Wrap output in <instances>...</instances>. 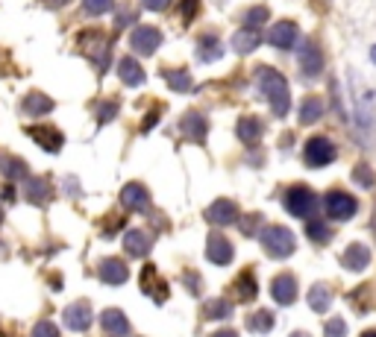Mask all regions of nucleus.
<instances>
[{"mask_svg":"<svg viewBox=\"0 0 376 337\" xmlns=\"http://www.w3.org/2000/svg\"><path fill=\"white\" fill-rule=\"evenodd\" d=\"M256 279H253V273H241V279L235 282V296L241 299V302H250V299H256Z\"/></svg>","mask_w":376,"mask_h":337,"instance_id":"obj_29","label":"nucleus"},{"mask_svg":"<svg viewBox=\"0 0 376 337\" xmlns=\"http://www.w3.org/2000/svg\"><path fill=\"white\" fill-rule=\"evenodd\" d=\"M24 194L32 206H41V202L51 197V188H47V182H41V179H30V182H24Z\"/></svg>","mask_w":376,"mask_h":337,"instance_id":"obj_24","label":"nucleus"},{"mask_svg":"<svg viewBox=\"0 0 376 337\" xmlns=\"http://www.w3.org/2000/svg\"><path fill=\"white\" fill-rule=\"evenodd\" d=\"M347 334V323L344 319H330V323H326V331H323V337H344Z\"/></svg>","mask_w":376,"mask_h":337,"instance_id":"obj_37","label":"nucleus"},{"mask_svg":"<svg viewBox=\"0 0 376 337\" xmlns=\"http://www.w3.org/2000/svg\"><path fill=\"white\" fill-rule=\"evenodd\" d=\"M259 88L261 94L268 97V103L273 109L276 117H285L288 114V106H291V94H288V82L280 71H273V67H259Z\"/></svg>","mask_w":376,"mask_h":337,"instance_id":"obj_1","label":"nucleus"},{"mask_svg":"<svg viewBox=\"0 0 376 337\" xmlns=\"http://www.w3.org/2000/svg\"><path fill=\"white\" fill-rule=\"evenodd\" d=\"M150 246H153V241H150V234H147V232H141V229H129L127 232L124 249L129 252V256H147Z\"/></svg>","mask_w":376,"mask_h":337,"instance_id":"obj_17","label":"nucleus"},{"mask_svg":"<svg viewBox=\"0 0 376 337\" xmlns=\"http://www.w3.org/2000/svg\"><path fill=\"white\" fill-rule=\"evenodd\" d=\"M121 202H124L127 209H133V211H147V209H150V197H147V191L141 188L138 182L124 185V191H121Z\"/></svg>","mask_w":376,"mask_h":337,"instance_id":"obj_14","label":"nucleus"},{"mask_svg":"<svg viewBox=\"0 0 376 337\" xmlns=\"http://www.w3.org/2000/svg\"><path fill=\"white\" fill-rule=\"evenodd\" d=\"M141 4H144L147 9H153V12H162V9H168L171 0H141Z\"/></svg>","mask_w":376,"mask_h":337,"instance_id":"obj_40","label":"nucleus"},{"mask_svg":"<svg viewBox=\"0 0 376 337\" xmlns=\"http://www.w3.org/2000/svg\"><path fill=\"white\" fill-rule=\"evenodd\" d=\"M320 114H323L320 100L318 97H306L303 106H300V124H315V121H320Z\"/></svg>","mask_w":376,"mask_h":337,"instance_id":"obj_26","label":"nucleus"},{"mask_svg":"<svg viewBox=\"0 0 376 337\" xmlns=\"http://www.w3.org/2000/svg\"><path fill=\"white\" fill-rule=\"evenodd\" d=\"M21 109H24V114H44L53 109V100H47L44 94H30Z\"/></svg>","mask_w":376,"mask_h":337,"instance_id":"obj_27","label":"nucleus"},{"mask_svg":"<svg viewBox=\"0 0 376 337\" xmlns=\"http://www.w3.org/2000/svg\"><path fill=\"white\" fill-rule=\"evenodd\" d=\"M306 234L312 238L315 244H330L332 241V229L326 226V223H309L306 226Z\"/></svg>","mask_w":376,"mask_h":337,"instance_id":"obj_33","label":"nucleus"},{"mask_svg":"<svg viewBox=\"0 0 376 337\" xmlns=\"http://www.w3.org/2000/svg\"><path fill=\"white\" fill-rule=\"evenodd\" d=\"M127 264L124 261H118V258H106L103 264H101V279L106 282V284H124L127 282Z\"/></svg>","mask_w":376,"mask_h":337,"instance_id":"obj_18","label":"nucleus"},{"mask_svg":"<svg viewBox=\"0 0 376 337\" xmlns=\"http://www.w3.org/2000/svg\"><path fill=\"white\" fill-rule=\"evenodd\" d=\"M285 209L294 217H312L318 211V197H315V191H309V188H303V185H297V188H291L285 194Z\"/></svg>","mask_w":376,"mask_h":337,"instance_id":"obj_4","label":"nucleus"},{"mask_svg":"<svg viewBox=\"0 0 376 337\" xmlns=\"http://www.w3.org/2000/svg\"><path fill=\"white\" fill-rule=\"evenodd\" d=\"M303 159L309 167H326L330 161H335V144L330 138H323V135H315V138L306 141Z\"/></svg>","mask_w":376,"mask_h":337,"instance_id":"obj_3","label":"nucleus"},{"mask_svg":"<svg viewBox=\"0 0 376 337\" xmlns=\"http://www.w3.org/2000/svg\"><path fill=\"white\" fill-rule=\"evenodd\" d=\"M230 311H233V305L226 299H212L209 305H206V314L212 317V319H223V317H230Z\"/></svg>","mask_w":376,"mask_h":337,"instance_id":"obj_34","label":"nucleus"},{"mask_svg":"<svg viewBox=\"0 0 376 337\" xmlns=\"http://www.w3.org/2000/svg\"><path fill=\"white\" fill-rule=\"evenodd\" d=\"M186 288H191L194 293L200 291V282H197V273H186Z\"/></svg>","mask_w":376,"mask_h":337,"instance_id":"obj_42","label":"nucleus"},{"mask_svg":"<svg viewBox=\"0 0 376 337\" xmlns=\"http://www.w3.org/2000/svg\"><path fill=\"white\" fill-rule=\"evenodd\" d=\"M268 21V9L265 6H256V9H250L247 15H244V24H247L250 29H256V27H261Z\"/></svg>","mask_w":376,"mask_h":337,"instance_id":"obj_35","label":"nucleus"},{"mask_svg":"<svg viewBox=\"0 0 376 337\" xmlns=\"http://www.w3.org/2000/svg\"><path fill=\"white\" fill-rule=\"evenodd\" d=\"M370 62H373V65H376V44H373V47H370Z\"/></svg>","mask_w":376,"mask_h":337,"instance_id":"obj_45","label":"nucleus"},{"mask_svg":"<svg viewBox=\"0 0 376 337\" xmlns=\"http://www.w3.org/2000/svg\"><path fill=\"white\" fill-rule=\"evenodd\" d=\"M221 44H218V39L215 36H203L200 39V50H197V59L200 62H212V59H221Z\"/></svg>","mask_w":376,"mask_h":337,"instance_id":"obj_28","label":"nucleus"},{"mask_svg":"<svg viewBox=\"0 0 376 337\" xmlns=\"http://www.w3.org/2000/svg\"><path fill=\"white\" fill-rule=\"evenodd\" d=\"M162 77L171 82L174 91H191V77H188V71H162Z\"/></svg>","mask_w":376,"mask_h":337,"instance_id":"obj_32","label":"nucleus"},{"mask_svg":"<svg viewBox=\"0 0 376 337\" xmlns=\"http://www.w3.org/2000/svg\"><path fill=\"white\" fill-rule=\"evenodd\" d=\"M115 109H118V103H106V106H103V112H101V121H109V117L115 114Z\"/></svg>","mask_w":376,"mask_h":337,"instance_id":"obj_43","label":"nucleus"},{"mask_svg":"<svg viewBox=\"0 0 376 337\" xmlns=\"http://www.w3.org/2000/svg\"><path fill=\"white\" fill-rule=\"evenodd\" d=\"M233 47H235V53H250V50L259 47V32L250 29V27L238 29L235 36H233Z\"/></svg>","mask_w":376,"mask_h":337,"instance_id":"obj_22","label":"nucleus"},{"mask_svg":"<svg viewBox=\"0 0 376 337\" xmlns=\"http://www.w3.org/2000/svg\"><path fill=\"white\" fill-rule=\"evenodd\" d=\"M206 220L209 223H215V226H230L238 220V206L230 199H218V202H212V206L206 209Z\"/></svg>","mask_w":376,"mask_h":337,"instance_id":"obj_10","label":"nucleus"},{"mask_svg":"<svg viewBox=\"0 0 376 337\" xmlns=\"http://www.w3.org/2000/svg\"><path fill=\"white\" fill-rule=\"evenodd\" d=\"M118 77L127 82V86H141L144 82V71L136 59H121L118 62Z\"/></svg>","mask_w":376,"mask_h":337,"instance_id":"obj_21","label":"nucleus"},{"mask_svg":"<svg viewBox=\"0 0 376 337\" xmlns=\"http://www.w3.org/2000/svg\"><path fill=\"white\" fill-rule=\"evenodd\" d=\"M183 12H186V21H194V15H197V0H186Z\"/></svg>","mask_w":376,"mask_h":337,"instance_id":"obj_41","label":"nucleus"},{"mask_svg":"<svg viewBox=\"0 0 376 337\" xmlns=\"http://www.w3.org/2000/svg\"><path fill=\"white\" fill-rule=\"evenodd\" d=\"M362 337H376V329H370V331H365Z\"/></svg>","mask_w":376,"mask_h":337,"instance_id":"obj_46","label":"nucleus"},{"mask_svg":"<svg viewBox=\"0 0 376 337\" xmlns=\"http://www.w3.org/2000/svg\"><path fill=\"white\" fill-rule=\"evenodd\" d=\"M83 4H86V12L103 15V12H109L112 6H115V0H83Z\"/></svg>","mask_w":376,"mask_h":337,"instance_id":"obj_36","label":"nucleus"},{"mask_svg":"<svg viewBox=\"0 0 376 337\" xmlns=\"http://www.w3.org/2000/svg\"><path fill=\"white\" fill-rule=\"evenodd\" d=\"M323 209L332 220H350V217L358 211V202L344 191H330L323 197Z\"/></svg>","mask_w":376,"mask_h":337,"instance_id":"obj_5","label":"nucleus"},{"mask_svg":"<svg viewBox=\"0 0 376 337\" xmlns=\"http://www.w3.org/2000/svg\"><path fill=\"white\" fill-rule=\"evenodd\" d=\"M212 337H238L233 329H223V331H215V334H212Z\"/></svg>","mask_w":376,"mask_h":337,"instance_id":"obj_44","label":"nucleus"},{"mask_svg":"<svg viewBox=\"0 0 376 337\" xmlns=\"http://www.w3.org/2000/svg\"><path fill=\"white\" fill-rule=\"evenodd\" d=\"M30 135H32V141H36V144H41L44 150H51V153H56V150L62 147V135H59L56 129H47V126H32V129H30Z\"/></svg>","mask_w":376,"mask_h":337,"instance_id":"obj_20","label":"nucleus"},{"mask_svg":"<svg viewBox=\"0 0 376 337\" xmlns=\"http://www.w3.org/2000/svg\"><path fill=\"white\" fill-rule=\"evenodd\" d=\"M353 176L358 179V185H362V188H370V185H373V171H370V167H365V164H358Z\"/></svg>","mask_w":376,"mask_h":337,"instance_id":"obj_38","label":"nucleus"},{"mask_svg":"<svg viewBox=\"0 0 376 337\" xmlns=\"http://www.w3.org/2000/svg\"><path fill=\"white\" fill-rule=\"evenodd\" d=\"M238 138L244 144L259 141L261 138V124L256 121V117H241V121H238Z\"/></svg>","mask_w":376,"mask_h":337,"instance_id":"obj_25","label":"nucleus"},{"mask_svg":"<svg viewBox=\"0 0 376 337\" xmlns=\"http://www.w3.org/2000/svg\"><path fill=\"white\" fill-rule=\"evenodd\" d=\"M309 305H312L318 314H323L326 308L332 305V291L326 288V284H315V288L309 291Z\"/></svg>","mask_w":376,"mask_h":337,"instance_id":"obj_23","label":"nucleus"},{"mask_svg":"<svg viewBox=\"0 0 376 337\" xmlns=\"http://www.w3.org/2000/svg\"><path fill=\"white\" fill-rule=\"evenodd\" d=\"M261 246L268 249L271 258H288L294 252V234L285 226H268L261 232Z\"/></svg>","mask_w":376,"mask_h":337,"instance_id":"obj_2","label":"nucleus"},{"mask_svg":"<svg viewBox=\"0 0 376 337\" xmlns=\"http://www.w3.org/2000/svg\"><path fill=\"white\" fill-rule=\"evenodd\" d=\"M129 44H133L136 53L150 56V53H156V47L162 44V32L156 27H136L133 36H129Z\"/></svg>","mask_w":376,"mask_h":337,"instance_id":"obj_7","label":"nucleus"},{"mask_svg":"<svg viewBox=\"0 0 376 337\" xmlns=\"http://www.w3.org/2000/svg\"><path fill=\"white\" fill-rule=\"evenodd\" d=\"M341 264H344L347 270H353V273H358V270H365L370 264V249L365 244H350L344 252H341Z\"/></svg>","mask_w":376,"mask_h":337,"instance_id":"obj_13","label":"nucleus"},{"mask_svg":"<svg viewBox=\"0 0 376 337\" xmlns=\"http://www.w3.org/2000/svg\"><path fill=\"white\" fill-rule=\"evenodd\" d=\"M300 65H303V74H306V77H318V74H320V67H323V56H320L318 44L306 41V44L300 47Z\"/></svg>","mask_w":376,"mask_h":337,"instance_id":"obj_15","label":"nucleus"},{"mask_svg":"<svg viewBox=\"0 0 376 337\" xmlns=\"http://www.w3.org/2000/svg\"><path fill=\"white\" fill-rule=\"evenodd\" d=\"M206 258L212 264H230L233 261V244L223 238V234H209V244H206Z\"/></svg>","mask_w":376,"mask_h":337,"instance_id":"obj_11","label":"nucleus"},{"mask_svg":"<svg viewBox=\"0 0 376 337\" xmlns=\"http://www.w3.org/2000/svg\"><path fill=\"white\" fill-rule=\"evenodd\" d=\"M62 319H65V326H68L71 331H86L91 326V305L86 299H79V302H74V305L65 308Z\"/></svg>","mask_w":376,"mask_h":337,"instance_id":"obj_8","label":"nucleus"},{"mask_svg":"<svg viewBox=\"0 0 376 337\" xmlns=\"http://www.w3.org/2000/svg\"><path fill=\"white\" fill-rule=\"evenodd\" d=\"M101 323H103V331H106V334H112V337H127V334H129V323H127L124 311H118V308L103 311Z\"/></svg>","mask_w":376,"mask_h":337,"instance_id":"obj_16","label":"nucleus"},{"mask_svg":"<svg viewBox=\"0 0 376 337\" xmlns=\"http://www.w3.org/2000/svg\"><path fill=\"white\" fill-rule=\"evenodd\" d=\"M271 293H273V299L280 302V305H291V302L297 299V282H294L291 273L276 276L273 284H271Z\"/></svg>","mask_w":376,"mask_h":337,"instance_id":"obj_12","label":"nucleus"},{"mask_svg":"<svg viewBox=\"0 0 376 337\" xmlns=\"http://www.w3.org/2000/svg\"><path fill=\"white\" fill-rule=\"evenodd\" d=\"M138 282H141V291L150 296L153 302H165L168 299V284H165V279H162L159 273H156V267L153 264H147L144 270H141V276H138Z\"/></svg>","mask_w":376,"mask_h":337,"instance_id":"obj_6","label":"nucleus"},{"mask_svg":"<svg viewBox=\"0 0 376 337\" xmlns=\"http://www.w3.org/2000/svg\"><path fill=\"white\" fill-rule=\"evenodd\" d=\"M32 337H59V331H56L53 323H47L44 319V323H39L36 329H32Z\"/></svg>","mask_w":376,"mask_h":337,"instance_id":"obj_39","label":"nucleus"},{"mask_svg":"<svg viewBox=\"0 0 376 337\" xmlns=\"http://www.w3.org/2000/svg\"><path fill=\"white\" fill-rule=\"evenodd\" d=\"M297 39H300V29H297V24H294V21H280V24H273L271 32H268V41L273 47H280V50L294 47V44H297Z\"/></svg>","mask_w":376,"mask_h":337,"instance_id":"obj_9","label":"nucleus"},{"mask_svg":"<svg viewBox=\"0 0 376 337\" xmlns=\"http://www.w3.org/2000/svg\"><path fill=\"white\" fill-rule=\"evenodd\" d=\"M0 171H4L9 179H24L27 176V164L15 161L12 156H0Z\"/></svg>","mask_w":376,"mask_h":337,"instance_id":"obj_31","label":"nucleus"},{"mask_svg":"<svg viewBox=\"0 0 376 337\" xmlns=\"http://www.w3.org/2000/svg\"><path fill=\"white\" fill-rule=\"evenodd\" d=\"M291 337H309V334H303V331H297V334H291Z\"/></svg>","mask_w":376,"mask_h":337,"instance_id":"obj_47","label":"nucleus"},{"mask_svg":"<svg viewBox=\"0 0 376 337\" xmlns=\"http://www.w3.org/2000/svg\"><path fill=\"white\" fill-rule=\"evenodd\" d=\"M206 117L200 114V112H188L186 117H183V132L188 135L191 141H203L206 138Z\"/></svg>","mask_w":376,"mask_h":337,"instance_id":"obj_19","label":"nucleus"},{"mask_svg":"<svg viewBox=\"0 0 376 337\" xmlns=\"http://www.w3.org/2000/svg\"><path fill=\"white\" fill-rule=\"evenodd\" d=\"M247 329L250 331H259V334H268L273 329V314L271 311H256L250 319H247Z\"/></svg>","mask_w":376,"mask_h":337,"instance_id":"obj_30","label":"nucleus"}]
</instances>
